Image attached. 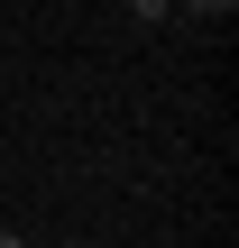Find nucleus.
<instances>
[{"label":"nucleus","instance_id":"nucleus-1","mask_svg":"<svg viewBox=\"0 0 239 248\" xmlns=\"http://www.w3.org/2000/svg\"><path fill=\"white\" fill-rule=\"evenodd\" d=\"M175 9H203V18H221V9H239V0H175Z\"/></svg>","mask_w":239,"mask_h":248},{"label":"nucleus","instance_id":"nucleus-2","mask_svg":"<svg viewBox=\"0 0 239 248\" xmlns=\"http://www.w3.org/2000/svg\"><path fill=\"white\" fill-rule=\"evenodd\" d=\"M129 9H138V18H166V9H175V0H129Z\"/></svg>","mask_w":239,"mask_h":248},{"label":"nucleus","instance_id":"nucleus-3","mask_svg":"<svg viewBox=\"0 0 239 248\" xmlns=\"http://www.w3.org/2000/svg\"><path fill=\"white\" fill-rule=\"evenodd\" d=\"M0 248H28V239H18V230H0Z\"/></svg>","mask_w":239,"mask_h":248}]
</instances>
